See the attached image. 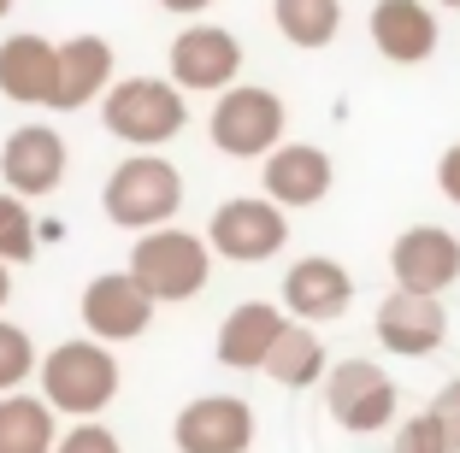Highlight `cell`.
Wrapping results in <instances>:
<instances>
[{
  "label": "cell",
  "instance_id": "1",
  "mask_svg": "<svg viewBox=\"0 0 460 453\" xmlns=\"http://www.w3.org/2000/svg\"><path fill=\"white\" fill-rule=\"evenodd\" d=\"M101 124H107V135H119V142H130V147H160L190 124V107H183V89H177V83L124 77V83L107 89Z\"/></svg>",
  "mask_w": 460,
  "mask_h": 453
},
{
  "label": "cell",
  "instance_id": "4",
  "mask_svg": "<svg viewBox=\"0 0 460 453\" xmlns=\"http://www.w3.org/2000/svg\"><path fill=\"white\" fill-rule=\"evenodd\" d=\"M130 271L142 277V289L154 301H190L213 277V241L190 236V230H148L130 248Z\"/></svg>",
  "mask_w": 460,
  "mask_h": 453
},
{
  "label": "cell",
  "instance_id": "9",
  "mask_svg": "<svg viewBox=\"0 0 460 453\" xmlns=\"http://www.w3.org/2000/svg\"><path fill=\"white\" fill-rule=\"evenodd\" d=\"M443 335H448V312H443V301H437L431 289H407V283H395V294H384L378 342L390 347V353L425 360V353L443 347Z\"/></svg>",
  "mask_w": 460,
  "mask_h": 453
},
{
  "label": "cell",
  "instance_id": "24",
  "mask_svg": "<svg viewBox=\"0 0 460 453\" xmlns=\"http://www.w3.org/2000/svg\"><path fill=\"white\" fill-rule=\"evenodd\" d=\"M30 371H41L30 330H18V324H6V318H0V395H13V388L24 383Z\"/></svg>",
  "mask_w": 460,
  "mask_h": 453
},
{
  "label": "cell",
  "instance_id": "17",
  "mask_svg": "<svg viewBox=\"0 0 460 453\" xmlns=\"http://www.w3.org/2000/svg\"><path fill=\"white\" fill-rule=\"evenodd\" d=\"M112 77V48L101 36H71L59 41V65H54V89H48V107L54 112H77L89 107Z\"/></svg>",
  "mask_w": 460,
  "mask_h": 453
},
{
  "label": "cell",
  "instance_id": "29",
  "mask_svg": "<svg viewBox=\"0 0 460 453\" xmlns=\"http://www.w3.org/2000/svg\"><path fill=\"white\" fill-rule=\"evenodd\" d=\"M165 13H207V6H213V0H160Z\"/></svg>",
  "mask_w": 460,
  "mask_h": 453
},
{
  "label": "cell",
  "instance_id": "10",
  "mask_svg": "<svg viewBox=\"0 0 460 453\" xmlns=\"http://www.w3.org/2000/svg\"><path fill=\"white\" fill-rule=\"evenodd\" d=\"M243 71V41L218 24H190L172 41V83L195 94H225Z\"/></svg>",
  "mask_w": 460,
  "mask_h": 453
},
{
  "label": "cell",
  "instance_id": "13",
  "mask_svg": "<svg viewBox=\"0 0 460 453\" xmlns=\"http://www.w3.org/2000/svg\"><path fill=\"white\" fill-rule=\"evenodd\" d=\"M284 307L307 324H331L354 307V277L337 266V259L313 254V259H296L284 271Z\"/></svg>",
  "mask_w": 460,
  "mask_h": 453
},
{
  "label": "cell",
  "instance_id": "8",
  "mask_svg": "<svg viewBox=\"0 0 460 453\" xmlns=\"http://www.w3.org/2000/svg\"><path fill=\"white\" fill-rule=\"evenodd\" d=\"M154 318V294L142 289L136 271H101L83 289V330L101 342H136Z\"/></svg>",
  "mask_w": 460,
  "mask_h": 453
},
{
  "label": "cell",
  "instance_id": "12",
  "mask_svg": "<svg viewBox=\"0 0 460 453\" xmlns=\"http://www.w3.org/2000/svg\"><path fill=\"white\" fill-rule=\"evenodd\" d=\"M390 271L395 283H407V289H431L443 294L448 283L460 277V236H448L443 224H413L395 236L390 248Z\"/></svg>",
  "mask_w": 460,
  "mask_h": 453
},
{
  "label": "cell",
  "instance_id": "19",
  "mask_svg": "<svg viewBox=\"0 0 460 453\" xmlns=\"http://www.w3.org/2000/svg\"><path fill=\"white\" fill-rule=\"evenodd\" d=\"M54 65H59V48L48 36H6L0 41V94L18 100V107H48Z\"/></svg>",
  "mask_w": 460,
  "mask_h": 453
},
{
  "label": "cell",
  "instance_id": "5",
  "mask_svg": "<svg viewBox=\"0 0 460 453\" xmlns=\"http://www.w3.org/2000/svg\"><path fill=\"white\" fill-rule=\"evenodd\" d=\"M213 147L230 153V160H254V153H271L284 142V100L271 89H254V83H230L213 107Z\"/></svg>",
  "mask_w": 460,
  "mask_h": 453
},
{
  "label": "cell",
  "instance_id": "15",
  "mask_svg": "<svg viewBox=\"0 0 460 453\" xmlns=\"http://www.w3.org/2000/svg\"><path fill=\"white\" fill-rule=\"evenodd\" d=\"M266 195L278 206H319L331 195V153L313 142H278L266 153Z\"/></svg>",
  "mask_w": 460,
  "mask_h": 453
},
{
  "label": "cell",
  "instance_id": "11",
  "mask_svg": "<svg viewBox=\"0 0 460 453\" xmlns=\"http://www.w3.org/2000/svg\"><path fill=\"white\" fill-rule=\"evenodd\" d=\"M177 453H248L254 448V413L236 395H201L172 424Z\"/></svg>",
  "mask_w": 460,
  "mask_h": 453
},
{
  "label": "cell",
  "instance_id": "28",
  "mask_svg": "<svg viewBox=\"0 0 460 453\" xmlns=\"http://www.w3.org/2000/svg\"><path fill=\"white\" fill-rule=\"evenodd\" d=\"M437 188H443V195H448V200L460 206V142L448 147L443 160H437Z\"/></svg>",
  "mask_w": 460,
  "mask_h": 453
},
{
  "label": "cell",
  "instance_id": "3",
  "mask_svg": "<svg viewBox=\"0 0 460 453\" xmlns=\"http://www.w3.org/2000/svg\"><path fill=\"white\" fill-rule=\"evenodd\" d=\"M101 206L119 230H160L165 218L183 206V177L177 165L154 160V153H130L101 188Z\"/></svg>",
  "mask_w": 460,
  "mask_h": 453
},
{
  "label": "cell",
  "instance_id": "6",
  "mask_svg": "<svg viewBox=\"0 0 460 453\" xmlns=\"http://www.w3.org/2000/svg\"><path fill=\"white\" fill-rule=\"evenodd\" d=\"M325 406L342 430L372 436V430H384L395 418V383L372 360H342L325 371Z\"/></svg>",
  "mask_w": 460,
  "mask_h": 453
},
{
  "label": "cell",
  "instance_id": "26",
  "mask_svg": "<svg viewBox=\"0 0 460 453\" xmlns=\"http://www.w3.org/2000/svg\"><path fill=\"white\" fill-rule=\"evenodd\" d=\"M59 453H124V448H119V436H112V430H101V424H89V418H83V424L59 441Z\"/></svg>",
  "mask_w": 460,
  "mask_h": 453
},
{
  "label": "cell",
  "instance_id": "31",
  "mask_svg": "<svg viewBox=\"0 0 460 453\" xmlns=\"http://www.w3.org/2000/svg\"><path fill=\"white\" fill-rule=\"evenodd\" d=\"M6 13H13V0H0V18H6Z\"/></svg>",
  "mask_w": 460,
  "mask_h": 453
},
{
  "label": "cell",
  "instance_id": "32",
  "mask_svg": "<svg viewBox=\"0 0 460 453\" xmlns=\"http://www.w3.org/2000/svg\"><path fill=\"white\" fill-rule=\"evenodd\" d=\"M437 6H460V0H437Z\"/></svg>",
  "mask_w": 460,
  "mask_h": 453
},
{
  "label": "cell",
  "instance_id": "30",
  "mask_svg": "<svg viewBox=\"0 0 460 453\" xmlns=\"http://www.w3.org/2000/svg\"><path fill=\"white\" fill-rule=\"evenodd\" d=\"M0 301H6V259H0Z\"/></svg>",
  "mask_w": 460,
  "mask_h": 453
},
{
  "label": "cell",
  "instance_id": "27",
  "mask_svg": "<svg viewBox=\"0 0 460 453\" xmlns=\"http://www.w3.org/2000/svg\"><path fill=\"white\" fill-rule=\"evenodd\" d=\"M425 413H431L437 424H443V436L455 441V453H460V377H455V383H443V388H437V400L425 406Z\"/></svg>",
  "mask_w": 460,
  "mask_h": 453
},
{
  "label": "cell",
  "instance_id": "25",
  "mask_svg": "<svg viewBox=\"0 0 460 453\" xmlns=\"http://www.w3.org/2000/svg\"><path fill=\"white\" fill-rule=\"evenodd\" d=\"M390 453H455V441L443 436V424H437L431 413H420V418H407V424L395 430Z\"/></svg>",
  "mask_w": 460,
  "mask_h": 453
},
{
  "label": "cell",
  "instance_id": "7",
  "mask_svg": "<svg viewBox=\"0 0 460 453\" xmlns=\"http://www.w3.org/2000/svg\"><path fill=\"white\" fill-rule=\"evenodd\" d=\"M207 241H213V254L236 259V266H260L271 259L278 248L289 241V224H284V206L278 200H225L207 224Z\"/></svg>",
  "mask_w": 460,
  "mask_h": 453
},
{
  "label": "cell",
  "instance_id": "14",
  "mask_svg": "<svg viewBox=\"0 0 460 453\" xmlns=\"http://www.w3.org/2000/svg\"><path fill=\"white\" fill-rule=\"evenodd\" d=\"M0 177H6L13 195H48V188H59V177H66V142H59V130H48V124L13 130L6 147H0Z\"/></svg>",
  "mask_w": 460,
  "mask_h": 453
},
{
  "label": "cell",
  "instance_id": "21",
  "mask_svg": "<svg viewBox=\"0 0 460 453\" xmlns=\"http://www.w3.org/2000/svg\"><path fill=\"white\" fill-rule=\"evenodd\" d=\"M266 371L278 377L284 388H307V383H319V377L331 371V365H325V342L307 330V318L284 324V335H278L271 353H266Z\"/></svg>",
  "mask_w": 460,
  "mask_h": 453
},
{
  "label": "cell",
  "instance_id": "18",
  "mask_svg": "<svg viewBox=\"0 0 460 453\" xmlns=\"http://www.w3.org/2000/svg\"><path fill=\"white\" fill-rule=\"evenodd\" d=\"M284 324L289 318L278 307L243 301V307L218 324V365H230V371H266V353H271V342L284 335Z\"/></svg>",
  "mask_w": 460,
  "mask_h": 453
},
{
  "label": "cell",
  "instance_id": "20",
  "mask_svg": "<svg viewBox=\"0 0 460 453\" xmlns=\"http://www.w3.org/2000/svg\"><path fill=\"white\" fill-rule=\"evenodd\" d=\"M0 453H54V400L0 395Z\"/></svg>",
  "mask_w": 460,
  "mask_h": 453
},
{
  "label": "cell",
  "instance_id": "22",
  "mask_svg": "<svg viewBox=\"0 0 460 453\" xmlns=\"http://www.w3.org/2000/svg\"><path fill=\"white\" fill-rule=\"evenodd\" d=\"M271 18L289 48H331L342 30V0H271Z\"/></svg>",
  "mask_w": 460,
  "mask_h": 453
},
{
  "label": "cell",
  "instance_id": "23",
  "mask_svg": "<svg viewBox=\"0 0 460 453\" xmlns=\"http://www.w3.org/2000/svg\"><path fill=\"white\" fill-rule=\"evenodd\" d=\"M0 259L6 266H30L36 259V218L13 195H0Z\"/></svg>",
  "mask_w": 460,
  "mask_h": 453
},
{
  "label": "cell",
  "instance_id": "16",
  "mask_svg": "<svg viewBox=\"0 0 460 453\" xmlns=\"http://www.w3.org/2000/svg\"><path fill=\"white\" fill-rule=\"evenodd\" d=\"M437 13L425 0H378L372 6V41L378 54L395 59V65H425L437 54Z\"/></svg>",
  "mask_w": 460,
  "mask_h": 453
},
{
  "label": "cell",
  "instance_id": "2",
  "mask_svg": "<svg viewBox=\"0 0 460 453\" xmlns=\"http://www.w3.org/2000/svg\"><path fill=\"white\" fill-rule=\"evenodd\" d=\"M41 395L54 400V413L95 418L112 395H119V360L95 342H59L41 360Z\"/></svg>",
  "mask_w": 460,
  "mask_h": 453
}]
</instances>
